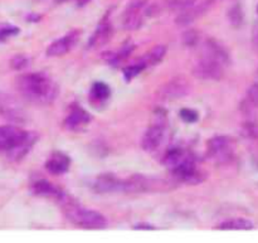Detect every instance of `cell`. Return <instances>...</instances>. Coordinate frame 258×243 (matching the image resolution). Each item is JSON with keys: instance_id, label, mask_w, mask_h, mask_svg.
<instances>
[{"instance_id": "obj_4", "label": "cell", "mask_w": 258, "mask_h": 243, "mask_svg": "<svg viewBox=\"0 0 258 243\" xmlns=\"http://www.w3.org/2000/svg\"><path fill=\"white\" fill-rule=\"evenodd\" d=\"M191 91V83L185 77H176L164 83L161 87L158 88L155 93L156 100L168 102V101H175L178 98L189 95Z\"/></svg>"}, {"instance_id": "obj_16", "label": "cell", "mask_w": 258, "mask_h": 243, "mask_svg": "<svg viewBox=\"0 0 258 243\" xmlns=\"http://www.w3.org/2000/svg\"><path fill=\"white\" fill-rule=\"evenodd\" d=\"M35 140H37V135L33 133H28V135L25 136L24 140H22L18 145H15L14 148L10 149V150L8 151V153H9V158L14 161H19L20 159L24 158V156L29 153V150L32 149Z\"/></svg>"}, {"instance_id": "obj_25", "label": "cell", "mask_w": 258, "mask_h": 243, "mask_svg": "<svg viewBox=\"0 0 258 243\" xmlns=\"http://www.w3.org/2000/svg\"><path fill=\"white\" fill-rule=\"evenodd\" d=\"M183 42L186 45H196L199 42V34L196 30H188V32L184 33L183 35Z\"/></svg>"}, {"instance_id": "obj_13", "label": "cell", "mask_w": 258, "mask_h": 243, "mask_svg": "<svg viewBox=\"0 0 258 243\" xmlns=\"http://www.w3.org/2000/svg\"><path fill=\"white\" fill-rule=\"evenodd\" d=\"M209 4H211V3H209L208 0H206V2L201 3L199 5L193 4L190 5V7L185 8V9L180 10L179 15L176 17V24L188 25L190 24V23H193L197 18L202 17V15L207 12V9L209 8Z\"/></svg>"}, {"instance_id": "obj_12", "label": "cell", "mask_w": 258, "mask_h": 243, "mask_svg": "<svg viewBox=\"0 0 258 243\" xmlns=\"http://www.w3.org/2000/svg\"><path fill=\"white\" fill-rule=\"evenodd\" d=\"M95 189L101 193H116V192H125V181L116 176L105 174L100 175L95 181Z\"/></svg>"}, {"instance_id": "obj_23", "label": "cell", "mask_w": 258, "mask_h": 243, "mask_svg": "<svg viewBox=\"0 0 258 243\" xmlns=\"http://www.w3.org/2000/svg\"><path fill=\"white\" fill-rule=\"evenodd\" d=\"M197 0H165L166 7L171 10H183L196 4Z\"/></svg>"}, {"instance_id": "obj_3", "label": "cell", "mask_w": 258, "mask_h": 243, "mask_svg": "<svg viewBox=\"0 0 258 243\" xmlns=\"http://www.w3.org/2000/svg\"><path fill=\"white\" fill-rule=\"evenodd\" d=\"M125 192L131 193H148V192H166L174 188L170 181L153 176L134 175L126 179Z\"/></svg>"}, {"instance_id": "obj_26", "label": "cell", "mask_w": 258, "mask_h": 243, "mask_svg": "<svg viewBox=\"0 0 258 243\" xmlns=\"http://www.w3.org/2000/svg\"><path fill=\"white\" fill-rule=\"evenodd\" d=\"M180 116L185 123H196L198 120V113L190 108H183L180 111Z\"/></svg>"}, {"instance_id": "obj_14", "label": "cell", "mask_w": 258, "mask_h": 243, "mask_svg": "<svg viewBox=\"0 0 258 243\" xmlns=\"http://www.w3.org/2000/svg\"><path fill=\"white\" fill-rule=\"evenodd\" d=\"M90 121H91V116L88 115L82 107L75 106V107H72L71 112L68 113L67 117H66L64 126L68 129V130L77 131L85 128L87 124H90Z\"/></svg>"}, {"instance_id": "obj_10", "label": "cell", "mask_w": 258, "mask_h": 243, "mask_svg": "<svg viewBox=\"0 0 258 243\" xmlns=\"http://www.w3.org/2000/svg\"><path fill=\"white\" fill-rule=\"evenodd\" d=\"M164 139V126L161 124H156L149 128L146 133L144 134L143 141H141V146L145 151L150 153L158 149L160 146L161 141Z\"/></svg>"}, {"instance_id": "obj_2", "label": "cell", "mask_w": 258, "mask_h": 243, "mask_svg": "<svg viewBox=\"0 0 258 243\" xmlns=\"http://www.w3.org/2000/svg\"><path fill=\"white\" fill-rule=\"evenodd\" d=\"M57 201L64 211L66 216L77 226L87 229H101L105 228L106 224H107L102 214L96 211L83 208L77 202L73 201L70 196H66L64 193H60L57 197Z\"/></svg>"}, {"instance_id": "obj_29", "label": "cell", "mask_w": 258, "mask_h": 243, "mask_svg": "<svg viewBox=\"0 0 258 243\" xmlns=\"http://www.w3.org/2000/svg\"><path fill=\"white\" fill-rule=\"evenodd\" d=\"M18 32H19V29H18V28L8 27V25H5V27H2V28H0V39H5V38L10 37V35L17 34Z\"/></svg>"}, {"instance_id": "obj_19", "label": "cell", "mask_w": 258, "mask_h": 243, "mask_svg": "<svg viewBox=\"0 0 258 243\" xmlns=\"http://www.w3.org/2000/svg\"><path fill=\"white\" fill-rule=\"evenodd\" d=\"M253 227V223L249 219L233 218L219 224L217 229H222V231H249Z\"/></svg>"}, {"instance_id": "obj_21", "label": "cell", "mask_w": 258, "mask_h": 243, "mask_svg": "<svg viewBox=\"0 0 258 243\" xmlns=\"http://www.w3.org/2000/svg\"><path fill=\"white\" fill-rule=\"evenodd\" d=\"M166 53V48L164 45H156L153 49L149 50V53H146L143 58H141L139 62L144 66V67H150V66L156 65V63L161 62V59L164 58Z\"/></svg>"}, {"instance_id": "obj_24", "label": "cell", "mask_w": 258, "mask_h": 243, "mask_svg": "<svg viewBox=\"0 0 258 243\" xmlns=\"http://www.w3.org/2000/svg\"><path fill=\"white\" fill-rule=\"evenodd\" d=\"M144 70H145V67H144V66L141 65L140 62H139V63H136V65L130 66V67L126 68V70L123 71V76H125L126 80L130 81L131 78L135 77L136 75H139V73H140L141 71H144Z\"/></svg>"}, {"instance_id": "obj_1", "label": "cell", "mask_w": 258, "mask_h": 243, "mask_svg": "<svg viewBox=\"0 0 258 243\" xmlns=\"http://www.w3.org/2000/svg\"><path fill=\"white\" fill-rule=\"evenodd\" d=\"M17 88L25 100L34 103H50L58 95V87L43 73H27L17 78Z\"/></svg>"}, {"instance_id": "obj_7", "label": "cell", "mask_w": 258, "mask_h": 243, "mask_svg": "<svg viewBox=\"0 0 258 243\" xmlns=\"http://www.w3.org/2000/svg\"><path fill=\"white\" fill-rule=\"evenodd\" d=\"M146 4V0H133L126 8L122 17V25L125 29H138L143 24V10Z\"/></svg>"}, {"instance_id": "obj_6", "label": "cell", "mask_w": 258, "mask_h": 243, "mask_svg": "<svg viewBox=\"0 0 258 243\" xmlns=\"http://www.w3.org/2000/svg\"><path fill=\"white\" fill-rule=\"evenodd\" d=\"M224 66L216 60L202 55L201 59L196 63L193 68V75L199 80L219 81L223 77Z\"/></svg>"}, {"instance_id": "obj_15", "label": "cell", "mask_w": 258, "mask_h": 243, "mask_svg": "<svg viewBox=\"0 0 258 243\" xmlns=\"http://www.w3.org/2000/svg\"><path fill=\"white\" fill-rule=\"evenodd\" d=\"M70 164L71 160L67 155L62 153H54L47 160L45 168L50 174L59 175V174H64L70 169Z\"/></svg>"}, {"instance_id": "obj_17", "label": "cell", "mask_w": 258, "mask_h": 243, "mask_svg": "<svg viewBox=\"0 0 258 243\" xmlns=\"http://www.w3.org/2000/svg\"><path fill=\"white\" fill-rule=\"evenodd\" d=\"M191 156L188 155L185 151H183L181 149H171L166 153V155L164 156L163 163L166 168L170 169L171 171L175 170L176 168H179L180 165H183L184 163H186L188 160H190Z\"/></svg>"}, {"instance_id": "obj_31", "label": "cell", "mask_w": 258, "mask_h": 243, "mask_svg": "<svg viewBox=\"0 0 258 243\" xmlns=\"http://www.w3.org/2000/svg\"><path fill=\"white\" fill-rule=\"evenodd\" d=\"M80 2H81V4H85V3H87L88 0H80Z\"/></svg>"}, {"instance_id": "obj_8", "label": "cell", "mask_w": 258, "mask_h": 243, "mask_svg": "<svg viewBox=\"0 0 258 243\" xmlns=\"http://www.w3.org/2000/svg\"><path fill=\"white\" fill-rule=\"evenodd\" d=\"M27 135V131L20 130L15 126H0V151H9L24 140Z\"/></svg>"}, {"instance_id": "obj_28", "label": "cell", "mask_w": 258, "mask_h": 243, "mask_svg": "<svg viewBox=\"0 0 258 243\" xmlns=\"http://www.w3.org/2000/svg\"><path fill=\"white\" fill-rule=\"evenodd\" d=\"M247 96H248V100L252 105L258 106V83H254L248 88Z\"/></svg>"}, {"instance_id": "obj_11", "label": "cell", "mask_w": 258, "mask_h": 243, "mask_svg": "<svg viewBox=\"0 0 258 243\" xmlns=\"http://www.w3.org/2000/svg\"><path fill=\"white\" fill-rule=\"evenodd\" d=\"M78 38L77 32H72L70 34L64 35L63 38L54 40L49 47L47 48V54L50 57H59V55L66 54L67 52H70L72 49V47L75 45L76 40Z\"/></svg>"}, {"instance_id": "obj_18", "label": "cell", "mask_w": 258, "mask_h": 243, "mask_svg": "<svg viewBox=\"0 0 258 243\" xmlns=\"http://www.w3.org/2000/svg\"><path fill=\"white\" fill-rule=\"evenodd\" d=\"M112 37V27L108 22H102L100 23V25L97 27V29L95 30V33L92 34L90 40V45L93 48L102 47L103 44L108 42Z\"/></svg>"}, {"instance_id": "obj_27", "label": "cell", "mask_w": 258, "mask_h": 243, "mask_svg": "<svg viewBox=\"0 0 258 243\" xmlns=\"http://www.w3.org/2000/svg\"><path fill=\"white\" fill-rule=\"evenodd\" d=\"M28 63H29V59L27 57H24V55H17V57H14L12 59V67L14 70H23V68L27 67Z\"/></svg>"}, {"instance_id": "obj_22", "label": "cell", "mask_w": 258, "mask_h": 243, "mask_svg": "<svg viewBox=\"0 0 258 243\" xmlns=\"http://www.w3.org/2000/svg\"><path fill=\"white\" fill-rule=\"evenodd\" d=\"M91 95L95 100L97 101H105L106 98L110 96V88L108 86H106L105 83L97 82L93 85L92 90H91Z\"/></svg>"}, {"instance_id": "obj_9", "label": "cell", "mask_w": 258, "mask_h": 243, "mask_svg": "<svg viewBox=\"0 0 258 243\" xmlns=\"http://www.w3.org/2000/svg\"><path fill=\"white\" fill-rule=\"evenodd\" d=\"M202 53L203 57L211 58V59L216 60V62L221 63V65L227 66L229 63V54L227 52L226 48L221 44L219 42L214 39H208L203 43L202 47Z\"/></svg>"}, {"instance_id": "obj_5", "label": "cell", "mask_w": 258, "mask_h": 243, "mask_svg": "<svg viewBox=\"0 0 258 243\" xmlns=\"http://www.w3.org/2000/svg\"><path fill=\"white\" fill-rule=\"evenodd\" d=\"M208 155L219 164L232 161L234 155L233 141L227 136H216L208 143Z\"/></svg>"}, {"instance_id": "obj_20", "label": "cell", "mask_w": 258, "mask_h": 243, "mask_svg": "<svg viewBox=\"0 0 258 243\" xmlns=\"http://www.w3.org/2000/svg\"><path fill=\"white\" fill-rule=\"evenodd\" d=\"M32 192L35 194V196L53 197V198H55V199H57V197L62 193L59 189H57L54 186H52L50 183H48L47 180L34 181V184L32 186Z\"/></svg>"}, {"instance_id": "obj_30", "label": "cell", "mask_w": 258, "mask_h": 243, "mask_svg": "<svg viewBox=\"0 0 258 243\" xmlns=\"http://www.w3.org/2000/svg\"><path fill=\"white\" fill-rule=\"evenodd\" d=\"M135 229H154V227L151 226H143V224H139L135 227Z\"/></svg>"}]
</instances>
